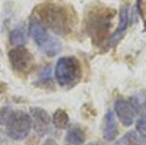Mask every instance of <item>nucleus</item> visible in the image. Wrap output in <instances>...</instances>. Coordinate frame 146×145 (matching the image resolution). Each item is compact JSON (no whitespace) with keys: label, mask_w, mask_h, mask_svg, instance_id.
<instances>
[{"label":"nucleus","mask_w":146,"mask_h":145,"mask_svg":"<svg viewBox=\"0 0 146 145\" xmlns=\"http://www.w3.org/2000/svg\"><path fill=\"white\" fill-rule=\"evenodd\" d=\"M36 19L46 28L58 35H67L75 25L74 12L58 2H45L36 7Z\"/></svg>","instance_id":"nucleus-1"},{"label":"nucleus","mask_w":146,"mask_h":145,"mask_svg":"<svg viewBox=\"0 0 146 145\" xmlns=\"http://www.w3.org/2000/svg\"><path fill=\"white\" fill-rule=\"evenodd\" d=\"M114 16V9L103 4L92 5L89 8L85 16L84 28L94 44L105 45Z\"/></svg>","instance_id":"nucleus-2"},{"label":"nucleus","mask_w":146,"mask_h":145,"mask_svg":"<svg viewBox=\"0 0 146 145\" xmlns=\"http://www.w3.org/2000/svg\"><path fill=\"white\" fill-rule=\"evenodd\" d=\"M82 76L81 64L75 57H62L56 62L55 77L58 85L70 87L77 84Z\"/></svg>","instance_id":"nucleus-3"},{"label":"nucleus","mask_w":146,"mask_h":145,"mask_svg":"<svg viewBox=\"0 0 146 145\" xmlns=\"http://www.w3.org/2000/svg\"><path fill=\"white\" fill-rule=\"evenodd\" d=\"M32 126L31 117L23 111H16L6 126L7 134L14 140H23L29 134Z\"/></svg>","instance_id":"nucleus-4"},{"label":"nucleus","mask_w":146,"mask_h":145,"mask_svg":"<svg viewBox=\"0 0 146 145\" xmlns=\"http://www.w3.org/2000/svg\"><path fill=\"white\" fill-rule=\"evenodd\" d=\"M9 60L12 67L22 74L29 73L34 66L33 56L23 46L12 49L9 52Z\"/></svg>","instance_id":"nucleus-5"},{"label":"nucleus","mask_w":146,"mask_h":145,"mask_svg":"<svg viewBox=\"0 0 146 145\" xmlns=\"http://www.w3.org/2000/svg\"><path fill=\"white\" fill-rule=\"evenodd\" d=\"M114 111L120 122L125 127H131L135 121L137 115L135 105L129 99H117L114 102Z\"/></svg>","instance_id":"nucleus-6"},{"label":"nucleus","mask_w":146,"mask_h":145,"mask_svg":"<svg viewBox=\"0 0 146 145\" xmlns=\"http://www.w3.org/2000/svg\"><path fill=\"white\" fill-rule=\"evenodd\" d=\"M32 126L38 136L43 137L51 130V117L45 109L41 107H32L30 109Z\"/></svg>","instance_id":"nucleus-7"},{"label":"nucleus","mask_w":146,"mask_h":145,"mask_svg":"<svg viewBox=\"0 0 146 145\" xmlns=\"http://www.w3.org/2000/svg\"><path fill=\"white\" fill-rule=\"evenodd\" d=\"M129 6L128 4H124L121 6L119 13V23L117 25V28L115 30V32L111 36L108 38V40L105 43V48L109 49L116 45L118 42L123 38L125 32H126L127 28L129 26Z\"/></svg>","instance_id":"nucleus-8"},{"label":"nucleus","mask_w":146,"mask_h":145,"mask_svg":"<svg viewBox=\"0 0 146 145\" xmlns=\"http://www.w3.org/2000/svg\"><path fill=\"white\" fill-rule=\"evenodd\" d=\"M29 33L34 40L35 44L41 49H43L51 41L52 37H53L48 33L46 27L36 18H32L30 20Z\"/></svg>","instance_id":"nucleus-9"},{"label":"nucleus","mask_w":146,"mask_h":145,"mask_svg":"<svg viewBox=\"0 0 146 145\" xmlns=\"http://www.w3.org/2000/svg\"><path fill=\"white\" fill-rule=\"evenodd\" d=\"M119 134V128L115 115L112 111H107L103 124V137L106 141H113Z\"/></svg>","instance_id":"nucleus-10"},{"label":"nucleus","mask_w":146,"mask_h":145,"mask_svg":"<svg viewBox=\"0 0 146 145\" xmlns=\"http://www.w3.org/2000/svg\"><path fill=\"white\" fill-rule=\"evenodd\" d=\"M86 140V134L78 126L68 128L64 137V145H82Z\"/></svg>","instance_id":"nucleus-11"},{"label":"nucleus","mask_w":146,"mask_h":145,"mask_svg":"<svg viewBox=\"0 0 146 145\" xmlns=\"http://www.w3.org/2000/svg\"><path fill=\"white\" fill-rule=\"evenodd\" d=\"M53 125L58 130H64L68 127L69 117L68 114L62 109H56L53 114Z\"/></svg>","instance_id":"nucleus-12"},{"label":"nucleus","mask_w":146,"mask_h":145,"mask_svg":"<svg viewBox=\"0 0 146 145\" xmlns=\"http://www.w3.org/2000/svg\"><path fill=\"white\" fill-rule=\"evenodd\" d=\"M125 145H146V136L138 134L136 130H131L122 137Z\"/></svg>","instance_id":"nucleus-13"},{"label":"nucleus","mask_w":146,"mask_h":145,"mask_svg":"<svg viewBox=\"0 0 146 145\" xmlns=\"http://www.w3.org/2000/svg\"><path fill=\"white\" fill-rule=\"evenodd\" d=\"M129 100L135 105L137 114H140L141 116L146 115V91L138 93L135 97H131Z\"/></svg>","instance_id":"nucleus-14"},{"label":"nucleus","mask_w":146,"mask_h":145,"mask_svg":"<svg viewBox=\"0 0 146 145\" xmlns=\"http://www.w3.org/2000/svg\"><path fill=\"white\" fill-rule=\"evenodd\" d=\"M10 42L11 44L18 47H21L27 43V35L25 30L22 28H16L12 30L10 33Z\"/></svg>","instance_id":"nucleus-15"},{"label":"nucleus","mask_w":146,"mask_h":145,"mask_svg":"<svg viewBox=\"0 0 146 145\" xmlns=\"http://www.w3.org/2000/svg\"><path fill=\"white\" fill-rule=\"evenodd\" d=\"M42 50H43L44 53H45L47 56H49V57H55V56L58 55V54L60 52V50H62V44H60V42L58 41V38L52 37L51 41L49 42Z\"/></svg>","instance_id":"nucleus-16"},{"label":"nucleus","mask_w":146,"mask_h":145,"mask_svg":"<svg viewBox=\"0 0 146 145\" xmlns=\"http://www.w3.org/2000/svg\"><path fill=\"white\" fill-rule=\"evenodd\" d=\"M16 111L10 106H4L0 109V125L7 126L12 120Z\"/></svg>","instance_id":"nucleus-17"},{"label":"nucleus","mask_w":146,"mask_h":145,"mask_svg":"<svg viewBox=\"0 0 146 145\" xmlns=\"http://www.w3.org/2000/svg\"><path fill=\"white\" fill-rule=\"evenodd\" d=\"M136 132L143 136H146V115L140 116L136 121Z\"/></svg>","instance_id":"nucleus-18"},{"label":"nucleus","mask_w":146,"mask_h":145,"mask_svg":"<svg viewBox=\"0 0 146 145\" xmlns=\"http://www.w3.org/2000/svg\"><path fill=\"white\" fill-rule=\"evenodd\" d=\"M42 145H58V143L56 142L55 139H52V138H48L46 140L45 142H44Z\"/></svg>","instance_id":"nucleus-19"},{"label":"nucleus","mask_w":146,"mask_h":145,"mask_svg":"<svg viewBox=\"0 0 146 145\" xmlns=\"http://www.w3.org/2000/svg\"><path fill=\"white\" fill-rule=\"evenodd\" d=\"M6 88L7 87H6L5 84H4L3 82H0V95H1V93L6 90Z\"/></svg>","instance_id":"nucleus-20"},{"label":"nucleus","mask_w":146,"mask_h":145,"mask_svg":"<svg viewBox=\"0 0 146 145\" xmlns=\"http://www.w3.org/2000/svg\"><path fill=\"white\" fill-rule=\"evenodd\" d=\"M114 145H125V143H124V141H123V139H120V140H118V141L116 142Z\"/></svg>","instance_id":"nucleus-21"},{"label":"nucleus","mask_w":146,"mask_h":145,"mask_svg":"<svg viewBox=\"0 0 146 145\" xmlns=\"http://www.w3.org/2000/svg\"><path fill=\"white\" fill-rule=\"evenodd\" d=\"M88 145H98L96 143H90V144H88Z\"/></svg>","instance_id":"nucleus-22"}]
</instances>
